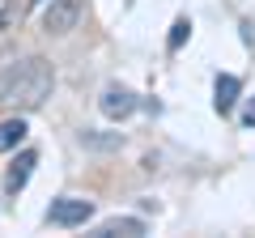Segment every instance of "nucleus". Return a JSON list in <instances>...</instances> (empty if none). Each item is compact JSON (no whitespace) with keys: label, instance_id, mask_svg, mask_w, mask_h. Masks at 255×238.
<instances>
[{"label":"nucleus","instance_id":"nucleus-3","mask_svg":"<svg viewBox=\"0 0 255 238\" xmlns=\"http://www.w3.org/2000/svg\"><path fill=\"white\" fill-rule=\"evenodd\" d=\"M81 13H85V0H47L43 4V34H51V38L73 34Z\"/></svg>","mask_w":255,"mask_h":238},{"label":"nucleus","instance_id":"nucleus-10","mask_svg":"<svg viewBox=\"0 0 255 238\" xmlns=\"http://www.w3.org/2000/svg\"><path fill=\"white\" fill-rule=\"evenodd\" d=\"M187 38H191V21H187V17H179V21L170 26V38H166V51H179V47L187 43Z\"/></svg>","mask_w":255,"mask_h":238},{"label":"nucleus","instance_id":"nucleus-6","mask_svg":"<svg viewBox=\"0 0 255 238\" xmlns=\"http://www.w3.org/2000/svg\"><path fill=\"white\" fill-rule=\"evenodd\" d=\"M38 166V153L34 149H21L17 157H13V166H9V174H4V187L9 192H21V187L30 183V170Z\"/></svg>","mask_w":255,"mask_h":238},{"label":"nucleus","instance_id":"nucleus-9","mask_svg":"<svg viewBox=\"0 0 255 238\" xmlns=\"http://www.w3.org/2000/svg\"><path fill=\"white\" fill-rule=\"evenodd\" d=\"M77 140H81L85 149H124V136H119V132H111V136H102V132H90V128H85V132H81Z\"/></svg>","mask_w":255,"mask_h":238},{"label":"nucleus","instance_id":"nucleus-12","mask_svg":"<svg viewBox=\"0 0 255 238\" xmlns=\"http://www.w3.org/2000/svg\"><path fill=\"white\" fill-rule=\"evenodd\" d=\"M243 128H255V98H247L243 107Z\"/></svg>","mask_w":255,"mask_h":238},{"label":"nucleus","instance_id":"nucleus-5","mask_svg":"<svg viewBox=\"0 0 255 238\" xmlns=\"http://www.w3.org/2000/svg\"><path fill=\"white\" fill-rule=\"evenodd\" d=\"M238 98H243V81L234 73H217V81H213V107H217V115H230L238 107Z\"/></svg>","mask_w":255,"mask_h":238},{"label":"nucleus","instance_id":"nucleus-11","mask_svg":"<svg viewBox=\"0 0 255 238\" xmlns=\"http://www.w3.org/2000/svg\"><path fill=\"white\" fill-rule=\"evenodd\" d=\"M21 17V0H0V34Z\"/></svg>","mask_w":255,"mask_h":238},{"label":"nucleus","instance_id":"nucleus-2","mask_svg":"<svg viewBox=\"0 0 255 238\" xmlns=\"http://www.w3.org/2000/svg\"><path fill=\"white\" fill-rule=\"evenodd\" d=\"M90 217H94V200H85V196H60V200H51L47 213H43V221L55 226V230H77Z\"/></svg>","mask_w":255,"mask_h":238},{"label":"nucleus","instance_id":"nucleus-13","mask_svg":"<svg viewBox=\"0 0 255 238\" xmlns=\"http://www.w3.org/2000/svg\"><path fill=\"white\" fill-rule=\"evenodd\" d=\"M30 4H47V0H30Z\"/></svg>","mask_w":255,"mask_h":238},{"label":"nucleus","instance_id":"nucleus-4","mask_svg":"<svg viewBox=\"0 0 255 238\" xmlns=\"http://www.w3.org/2000/svg\"><path fill=\"white\" fill-rule=\"evenodd\" d=\"M98 107H102V115H107V119H128L132 111L140 107V98L128 90V85H107L102 98H98Z\"/></svg>","mask_w":255,"mask_h":238},{"label":"nucleus","instance_id":"nucleus-7","mask_svg":"<svg viewBox=\"0 0 255 238\" xmlns=\"http://www.w3.org/2000/svg\"><path fill=\"white\" fill-rule=\"evenodd\" d=\"M145 221L140 217H111V221H102L98 230H94V238H115V234H132V238H140L145 234Z\"/></svg>","mask_w":255,"mask_h":238},{"label":"nucleus","instance_id":"nucleus-8","mask_svg":"<svg viewBox=\"0 0 255 238\" xmlns=\"http://www.w3.org/2000/svg\"><path fill=\"white\" fill-rule=\"evenodd\" d=\"M26 119L13 115V119H0V153H9V149H17L21 140H26Z\"/></svg>","mask_w":255,"mask_h":238},{"label":"nucleus","instance_id":"nucleus-1","mask_svg":"<svg viewBox=\"0 0 255 238\" xmlns=\"http://www.w3.org/2000/svg\"><path fill=\"white\" fill-rule=\"evenodd\" d=\"M51 90H55V73L43 55H26V60H13L9 68H0V107L34 111L47 102Z\"/></svg>","mask_w":255,"mask_h":238}]
</instances>
